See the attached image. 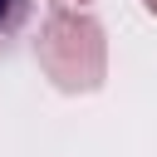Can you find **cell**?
<instances>
[{
	"label": "cell",
	"instance_id": "6da1fadb",
	"mask_svg": "<svg viewBox=\"0 0 157 157\" xmlns=\"http://www.w3.org/2000/svg\"><path fill=\"white\" fill-rule=\"evenodd\" d=\"M34 59L54 78V88H64V93H93L108 74L103 29H98V20H88L78 10H49L44 15Z\"/></svg>",
	"mask_w": 157,
	"mask_h": 157
},
{
	"label": "cell",
	"instance_id": "7a4b0ae2",
	"mask_svg": "<svg viewBox=\"0 0 157 157\" xmlns=\"http://www.w3.org/2000/svg\"><path fill=\"white\" fill-rule=\"evenodd\" d=\"M29 10H34V0H0V54L20 39V29L29 25Z\"/></svg>",
	"mask_w": 157,
	"mask_h": 157
},
{
	"label": "cell",
	"instance_id": "3957f363",
	"mask_svg": "<svg viewBox=\"0 0 157 157\" xmlns=\"http://www.w3.org/2000/svg\"><path fill=\"white\" fill-rule=\"evenodd\" d=\"M142 5H147V10H152V15H157V0H142Z\"/></svg>",
	"mask_w": 157,
	"mask_h": 157
}]
</instances>
